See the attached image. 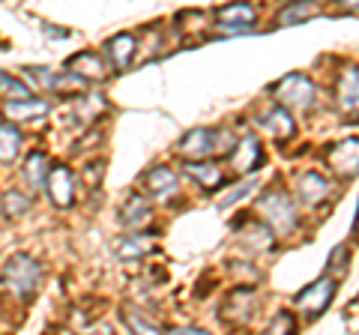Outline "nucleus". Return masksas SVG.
<instances>
[{
    "label": "nucleus",
    "mask_w": 359,
    "mask_h": 335,
    "mask_svg": "<svg viewBox=\"0 0 359 335\" xmlns=\"http://www.w3.org/2000/svg\"><path fill=\"white\" fill-rule=\"evenodd\" d=\"M231 144H233V135L228 129H192L180 138L177 150L189 162H210V156L228 153Z\"/></svg>",
    "instance_id": "f257e3e1"
},
{
    "label": "nucleus",
    "mask_w": 359,
    "mask_h": 335,
    "mask_svg": "<svg viewBox=\"0 0 359 335\" xmlns=\"http://www.w3.org/2000/svg\"><path fill=\"white\" fill-rule=\"evenodd\" d=\"M4 282L9 290H15L18 296H33L36 287L42 282V266L36 264V258H30L25 252H15L13 258L4 264Z\"/></svg>",
    "instance_id": "f03ea898"
},
{
    "label": "nucleus",
    "mask_w": 359,
    "mask_h": 335,
    "mask_svg": "<svg viewBox=\"0 0 359 335\" xmlns=\"http://www.w3.org/2000/svg\"><path fill=\"white\" fill-rule=\"evenodd\" d=\"M273 96L278 108H294V111H309L314 105V81L309 75H299V72H290L285 75L282 81L273 84Z\"/></svg>",
    "instance_id": "7ed1b4c3"
},
{
    "label": "nucleus",
    "mask_w": 359,
    "mask_h": 335,
    "mask_svg": "<svg viewBox=\"0 0 359 335\" xmlns=\"http://www.w3.org/2000/svg\"><path fill=\"white\" fill-rule=\"evenodd\" d=\"M257 210L266 219V228L276 233H285L297 225V207L285 192H269L257 200Z\"/></svg>",
    "instance_id": "20e7f679"
},
{
    "label": "nucleus",
    "mask_w": 359,
    "mask_h": 335,
    "mask_svg": "<svg viewBox=\"0 0 359 335\" xmlns=\"http://www.w3.org/2000/svg\"><path fill=\"white\" fill-rule=\"evenodd\" d=\"M332 296H335V278L320 275L318 282H311L297 296V308L302 311V315H309V317H318V315H323V308H330Z\"/></svg>",
    "instance_id": "39448f33"
},
{
    "label": "nucleus",
    "mask_w": 359,
    "mask_h": 335,
    "mask_svg": "<svg viewBox=\"0 0 359 335\" xmlns=\"http://www.w3.org/2000/svg\"><path fill=\"white\" fill-rule=\"evenodd\" d=\"M45 192H48L54 207H60V210L72 207V200H75V177H72L69 168H66V165L51 168V171H48V183H45Z\"/></svg>",
    "instance_id": "423d86ee"
},
{
    "label": "nucleus",
    "mask_w": 359,
    "mask_h": 335,
    "mask_svg": "<svg viewBox=\"0 0 359 335\" xmlns=\"http://www.w3.org/2000/svg\"><path fill=\"white\" fill-rule=\"evenodd\" d=\"M335 102L344 117H359V66H347L335 87Z\"/></svg>",
    "instance_id": "0eeeda50"
},
{
    "label": "nucleus",
    "mask_w": 359,
    "mask_h": 335,
    "mask_svg": "<svg viewBox=\"0 0 359 335\" xmlns=\"http://www.w3.org/2000/svg\"><path fill=\"white\" fill-rule=\"evenodd\" d=\"M323 159H327V165L335 174H341V177L356 174L359 171V138H347L341 144H332Z\"/></svg>",
    "instance_id": "6e6552de"
},
{
    "label": "nucleus",
    "mask_w": 359,
    "mask_h": 335,
    "mask_svg": "<svg viewBox=\"0 0 359 335\" xmlns=\"http://www.w3.org/2000/svg\"><path fill=\"white\" fill-rule=\"evenodd\" d=\"M264 165V150H261V141L255 135H245L237 141V147L231 153V168L237 174H252Z\"/></svg>",
    "instance_id": "1a4fd4ad"
},
{
    "label": "nucleus",
    "mask_w": 359,
    "mask_h": 335,
    "mask_svg": "<svg viewBox=\"0 0 359 335\" xmlns=\"http://www.w3.org/2000/svg\"><path fill=\"white\" fill-rule=\"evenodd\" d=\"M257 13L249 6V4H233V6H222L216 9V21L224 33H245L252 30Z\"/></svg>",
    "instance_id": "9d476101"
},
{
    "label": "nucleus",
    "mask_w": 359,
    "mask_h": 335,
    "mask_svg": "<svg viewBox=\"0 0 359 335\" xmlns=\"http://www.w3.org/2000/svg\"><path fill=\"white\" fill-rule=\"evenodd\" d=\"M330 192H332V183L320 171H306L297 177V195L306 204H320V200L330 198Z\"/></svg>",
    "instance_id": "9b49d317"
},
{
    "label": "nucleus",
    "mask_w": 359,
    "mask_h": 335,
    "mask_svg": "<svg viewBox=\"0 0 359 335\" xmlns=\"http://www.w3.org/2000/svg\"><path fill=\"white\" fill-rule=\"evenodd\" d=\"M257 123H261V129L266 132V135H273L276 141H285V138H290L297 132V126H294V117L287 114L285 108H278V105H273V108H266L261 117H257Z\"/></svg>",
    "instance_id": "f8f14e48"
},
{
    "label": "nucleus",
    "mask_w": 359,
    "mask_h": 335,
    "mask_svg": "<svg viewBox=\"0 0 359 335\" xmlns=\"http://www.w3.org/2000/svg\"><path fill=\"white\" fill-rule=\"evenodd\" d=\"M153 219V207H150V200L147 198H141V195H129L126 200H123V207H120V221L126 228H132V233L144 228L147 221Z\"/></svg>",
    "instance_id": "ddd939ff"
},
{
    "label": "nucleus",
    "mask_w": 359,
    "mask_h": 335,
    "mask_svg": "<svg viewBox=\"0 0 359 335\" xmlns=\"http://www.w3.org/2000/svg\"><path fill=\"white\" fill-rule=\"evenodd\" d=\"M135 48H138V39L132 33H117L105 42V51H108V60L114 63V69H126V66L135 60Z\"/></svg>",
    "instance_id": "4468645a"
},
{
    "label": "nucleus",
    "mask_w": 359,
    "mask_h": 335,
    "mask_svg": "<svg viewBox=\"0 0 359 335\" xmlns=\"http://www.w3.org/2000/svg\"><path fill=\"white\" fill-rule=\"evenodd\" d=\"M51 111V105L45 102V99H27V102H13L6 105V117L15 123H36L39 117H45Z\"/></svg>",
    "instance_id": "2eb2a0df"
},
{
    "label": "nucleus",
    "mask_w": 359,
    "mask_h": 335,
    "mask_svg": "<svg viewBox=\"0 0 359 335\" xmlns=\"http://www.w3.org/2000/svg\"><path fill=\"white\" fill-rule=\"evenodd\" d=\"M153 242L156 240L150 237V233H132V237L117 240L114 252H117V258H123V261H138V258H144V254L153 252Z\"/></svg>",
    "instance_id": "dca6fc26"
},
{
    "label": "nucleus",
    "mask_w": 359,
    "mask_h": 335,
    "mask_svg": "<svg viewBox=\"0 0 359 335\" xmlns=\"http://www.w3.org/2000/svg\"><path fill=\"white\" fill-rule=\"evenodd\" d=\"M66 69H69L72 75H78V78H105L108 72H105V63H102V57L99 54H90V51H84V54H75V57L66 63Z\"/></svg>",
    "instance_id": "f3484780"
},
{
    "label": "nucleus",
    "mask_w": 359,
    "mask_h": 335,
    "mask_svg": "<svg viewBox=\"0 0 359 335\" xmlns=\"http://www.w3.org/2000/svg\"><path fill=\"white\" fill-rule=\"evenodd\" d=\"M147 186H150V192L156 198H171L180 189V177L171 171V168L159 165V168H153V171L147 174Z\"/></svg>",
    "instance_id": "a211bd4d"
},
{
    "label": "nucleus",
    "mask_w": 359,
    "mask_h": 335,
    "mask_svg": "<svg viewBox=\"0 0 359 335\" xmlns=\"http://www.w3.org/2000/svg\"><path fill=\"white\" fill-rule=\"evenodd\" d=\"M183 171L192 177L198 186H204V189H216V186L224 180L222 168H219V165H212V162H186V165H183Z\"/></svg>",
    "instance_id": "6ab92c4d"
},
{
    "label": "nucleus",
    "mask_w": 359,
    "mask_h": 335,
    "mask_svg": "<svg viewBox=\"0 0 359 335\" xmlns=\"http://www.w3.org/2000/svg\"><path fill=\"white\" fill-rule=\"evenodd\" d=\"M21 144H25V138L13 123H0V162H15Z\"/></svg>",
    "instance_id": "aec40b11"
},
{
    "label": "nucleus",
    "mask_w": 359,
    "mask_h": 335,
    "mask_svg": "<svg viewBox=\"0 0 359 335\" xmlns=\"http://www.w3.org/2000/svg\"><path fill=\"white\" fill-rule=\"evenodd\" d=\"M123 320L132 329V335H162V327L150 315H144L138 308H123Z\"/></svg>",
    "instance_id": "412c9836"
},
{
    "label": "nucleus",
    "mask_w": 359,
    "mask_h": 335,
    "mask_svg": "<svg viewBox=\"0 0 359 335\" xmlns=\"http://www.w3.org/2000/svg\"><path fill=\"white\" fill-rule=\"evenodd\" d=\"M25 177L30 189H42L48 183V156L45 153H30L27 162H25Z\"/></svg>",
    "instance_id": "4be33fe9"
},
{
    "label": "nucleus",
    "mask_w": 359,
    "mask_h": 335,
    "mask_svg": "<svg viewBox=\"0 0 359 335\" xmlns=\"http://www.w3.org/2000/svg\"><path fill=\"white\" fill-rule=\"evenodd\" d=\"M237 240L243 245H249V249H252V240H257V252H264V249L273 245V231H269L266 225H261V221H252V225L237 228Z\"/></svg>",
    "instance_id": "5701e85b"
},
{
    "label": "nucleus",
    "mask_w": 359,
    "mask_h": 335,
    "mask_svg": "<svg viewBox=\"0 0 359 335\" xmlns=\"http://www.w3.org/2000/svg\"><path fill=\"white\" fill-rule=\"evenodd\" d=\"M0 99H6V105H13V102H27L33 96H30V87L25 81L0 72Z\"/></svg>",
    "instance_id": "b1692460"
},
{
    "label": "nucleus",
    "mask_w": 359,
    "mask_h": 335,
    "mask_svg": "<svg viewBox=\"0 0 359 335\" xmlns=\"http://www.w3.org/2000/svg\"><path fill=\"white\" fill-rule=\"evenodd\" d=\"M314 15H318V6H311V4H290V6H285L282 13H278V25L290 27V25H297V21H309Z\"/></svg>",
    "instance_id": "393cba45"
},
{
    "label": "nucleus",
    "mask_w": 359,
    "mask_h": 335,
    "mask_svg": "<svg viewBox=\"0 0 359 335\" xmlns=\"http://www.w3.org/2000/svg\"><path fill=\"white\" fill-rule=\"evenodd\" d=\"M27 210H30V198H27V195L15 192V189L4 195V213H6V216L15 219V216H21V213H27Z\"/></svg>",
    "instance_id": "a878e982"
},
{
    "label": "nucleus",
    "mask_w": 359,
    "mask_h": 335,
    "mask_svg": "<svg viewBox=\"0 0 359 335\" xmlns=\"http://www.w3.org/2000/svg\"><path fill=\"white\" fill-rule=\"evenodd\" d=\"M264 335H297V320H294V315H287V311L276 315V320L264 329Z\"/></svg>",
    "instance_id": "bb28decb"
},
{
    "label": "nucleus",
    "mask_w": 359,
    "mask_h": 335,
    "mask_svg": "<svg viewBox=\"0 0 359 335\" xmlns=\"http://www.w3.org/2000/svg\"><path fill=\"white\" fill-rule=\"evenodd\" d=\"M255 189V180H249V183H243V186H237V189H231V195L228 198H222L219 200V207H228V204H237V200L245 195V192H252Z\"/></svg>",
    "instance_id": "cd10ccee"
},
{
    "label": "nucleus",
    "mask_w": 359,
    "mask_h": 335,
    "mask_svg": "<svg viewBox=\"0 0 359 335\" xmlns=\"http://www.w3.org/2000/svg\"><path fill=\"white\" fill-rule=\"evenodd\" d=\"M168 335H210L204 329H198V327H183V329H171Z\"/></svg>",
    "instance_id": "c85d7f7f"
},
{
    "label": "nucleus",
    "mask_w": 359,
    "mask_h": 335,
    "mask_svg": "<svg viewBox=\"0 0 359 335\" xmlns=\"http://www.w3.org/2000/svg\"><path fill=\"white\" fill-rule=\"evenodd\" d=\"M90 335H111V332H90Z\"/></svg>",
    "instance_id": "c756f323"
},
{
    "label": "nucleus",
    "mask_w": 359,
    "mask_h": 335,
    "mask_svg": "<svg viewBox=\"0 0 359 335\" xmlns=\"http://www.w3.org/2000/svg\"><path fill=\"white\" fill-rule=\"evenodd\" d=\"M356 231H359V216H356Z\"/></svg>",
    "instance_id": "7c9ffc66"
}]
</instances>
